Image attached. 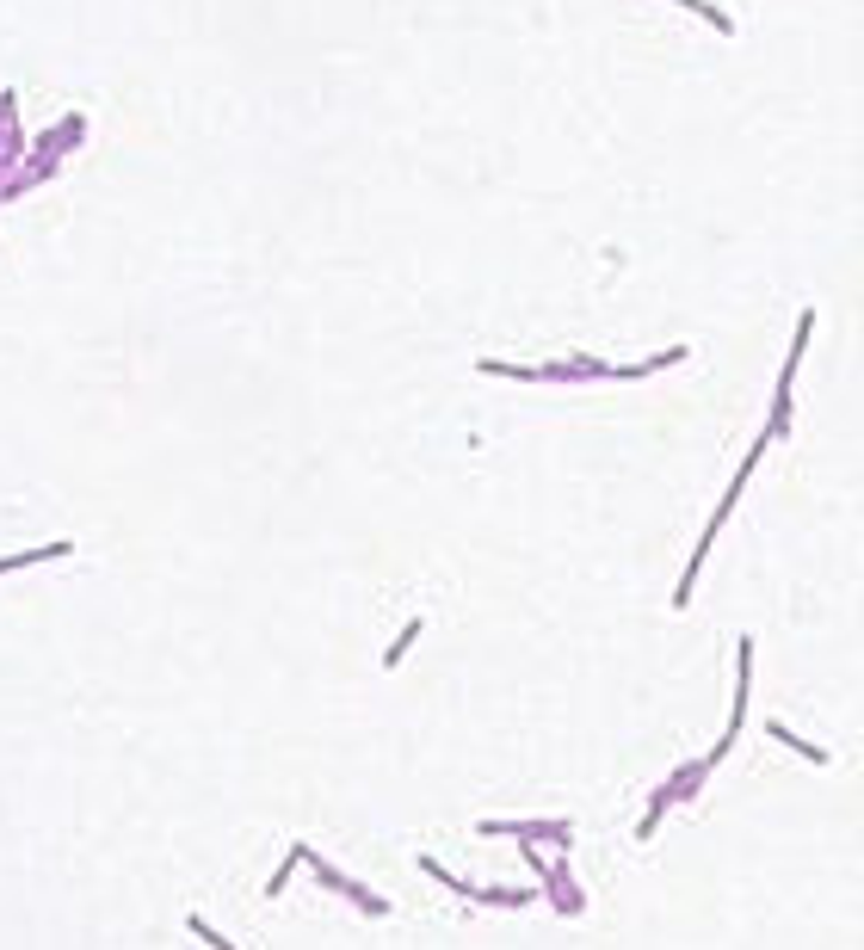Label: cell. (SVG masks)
<instances>
[{"mask_svg": "<svg viewBox=\"0 0 864 950\" xmlns=\"http://www.w3.org/2000/svg\"><path fill=\"white\" fill-rule=\"evenodd\" d=\"M68 556V537L62 543H38V550H25V556H0V574H13V568H38V562H62Z\"/></svg>", "mask_w": 864, "mask_h": 950, "instance_id": "cell-1", "label": "cell"}, {"mask_svg": "<svg viewBox=\"0 0 864 950\" xmlns=\"http://www.w3.org/2000/svg\"><path fill=\"white\" fill-rule=\"evenodd\" d=\"M303 858H309V852H303V846H291V858H284V864H278V870H272V883H266V895H278V889H284V883H291V870H297V864H303Z\"/></svg>", "mask_w": 864, "mask_h": 950, "instance_id": "cell-2", "label": "cell"}, {"mask_svg": "<svg viewBox=\"0 0 864 950\" xmlns=\"http://www.w3.org/2000/svg\"><path fill=\"white\" fill-rule=\"evenodd\" d=\"M186 926H192V932H198V938H204L210 950H235V944H229L223 932H210V920H204V913H192V920H186Z\"/></svg>", "mask_w": 864, "mask_h": 950, "instance_id": "cell-3", "label": "cell"}]
</instances>
